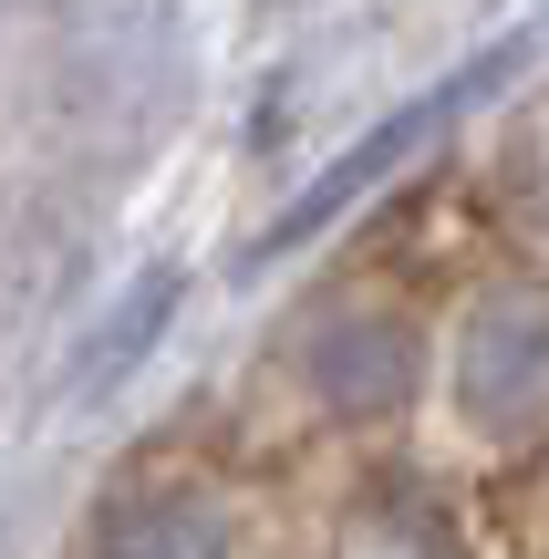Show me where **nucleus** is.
Listing matches in <instances>:
<instances>
[{"mask_svg":"<svg viewBox=\"0 0 549 559\" xmlns=\"http://www.w3.org/2000/svg\"><path fill=\"white\" fill-rule=\"evenodd\" d=\"M456 415L488 445H549V290L509 280L456 332Z\"/></svg>","mask_w":549,"mask_h":559,"instance_id":"obj_1","label":"nucleus"},{"mask_svg":"<svg viewBox=\"0 0 549 559\" xmlns=\"http://www.w3.org/2000/svg\"><path fill=\"white\" fill-rule=\"evenodd\" d=\"M301 383L332 404V415H353V425L394 415V404L415 394V321H394V311H332V321H311Z\"/></svg>","mask_w":549,"mask_h":559,"instance_id":"obj_2","label":"nucleus"},{"mask_svg":"<svg viewBox=\"0 0 549 559\" xmlns=\"http://www.w3.org/2000/svg\"><path fill=\"white\" fill-rule=\"evenodd\" d=\"M228 508L207 487H135L94 519V549L83 559H228Z\"/></svg>","mask_w":549,"mask_h":559,"instance_id":"obj_3","label":"nucleus"},{"mask_svg":"<svg viewBox=\"0 0 549 559\" xmlns=\"http://www.w3.org/2000/svg\"><path fill=\"white\" fill-rule=\"evenodd\" d=\"M332 559H467V549H456V528L435 519L426 498L384 487V498H363L343 519V549H332Z\"/></svg>","mask_w":549,"mask_h":559,"instance_id":"obj_4","label":"nucleus"},{"mask_svg":"<svg viewBox=\"0 0 549 559\" xmlns=\"http://www.w3.org/2000/svg\"><path fill=\"white\" fill-rule=\"evenodd\" d=\"M166 311H177V270H145V280H135V290H124V300H115V311H104V342H94V353H83V362H73V383H115V373H124V362H135V353H145V342H156V332H166Z\"/></svg>","mask_w":549,"mask_h":559,"instance_id":"obj_5","label":"nucleus"}]
</instances>
